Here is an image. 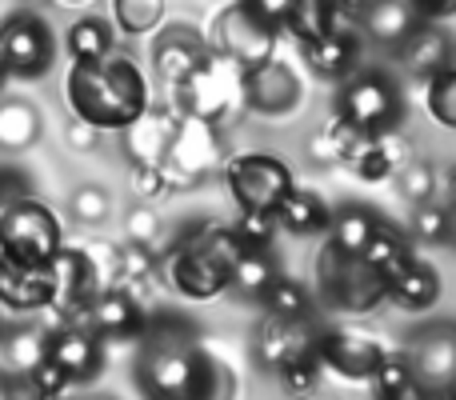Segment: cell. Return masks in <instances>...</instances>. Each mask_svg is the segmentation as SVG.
I'll use <instances>...</instances> for the list:
<instances>
[{
    "mask_svg": "<svg viewBox=\"0 0 456 400\" xmlns=\"http://www.w3.org/2000/svg\"><path fill=\"white\" fill-rule=\"evenodd\" d=\"M452 69H456V64H452Z\"/></svg>",
    "mask_w": 456,
    "mask_h": 400,
    "instance_id": "obj_53",
    "label": "cell"
},
{
    "mask_svg": "<svg viewBox=\"0 0 456 400\" xmlns=\"http://www.w3.org/2000/svg\"><path fill=\"white\" fill-rule=\"evenodd\" d=\"M297 101H300L297 77H292V69L289 64H281L276 56L244 72V104H248V109L284 117V112L297 109Z\"/></svg>",
    "mask_w": 456,
    "mask_h": 400,
    "instance_id": "obj_16",
    "label": "cell"
},
{
    "mask_svg": "<svg viewBox=\"0 0 456 400\" xmlns=\"http://www.w3.org/2000/svg\"><path fill=\"white\" fill-rule=\"evenodd\" d=\"M157 273L168 289L189 297V300H213L228 289V268H221L192 241H181L176 249H168L165 257L157 260Z\"/></svg>",
    "mask_w": 456,
    "mask_h": 400,
    "instance_id": "obj_12",
    "label": "cell"
},
{
    "mask_svg": "<svg viewBox=\"0 0 456 400\" xmlns=\"http://www.w3.org/2000/svg\"><path fill=\"white\" fill-rule=\"evenodd\" d=\"M144 321H149V313L125 289H104L85 313V324L96 337H136L144 329Z\"/></svg>",
    "mask_w": 456,
    "mask_h": 400,
    "instance_id": "obj_19",
    "label": "cell"
},
{
    "mask_svg": "<svg viewBox=\"0 0 456 400\" xmlns=\"http://www.w3.org/2000/svg\"><path fill=\"white\" fill-rule=\"evenodd\" d=\"M281 29H289L297 45H305V48L316 45V40H324L332 32V4H316V0H308V4H289Z\"/></svg>",
    "mask_w": 456,
    "mask_h": 400,
    "instance_id": "obj_29",
    "label": "cell"
},
{
    "mask_svg": "<svg viewBox=\"0 0 456 400\" xmlns=\"http://www.w3.org/2000/svg\"><path fill=\"white\" fill-rule=\"evenodd\" d=\"M224 184L240 212H268L292 192V173L273 152H240L224 165Z\"/></svg>",
    "mask_w": 456,
    "mask_h": 400,
    "instance_id": "obj_7",
    "label": "cell"
},
{
    "mask_svg": "<svg viewBox=\"0 0 456 400\" xmlns=\"http://www.w3.org/2000/svg\"><path fill=\"white\" fill-rule=\"evenodd\" d=\"M372 388H377V400H396L417 388V377H412L409 361H404L401 353H388L385 361L377 364V372H372Z\"/></svg>",
    "mask_w": 456,
    "mask_h": 400,
    "instance_id": "obj_32",
    "label": "cell"
},
{
    "mask_svg": "<svg viewBox=\"0 0 456 400\" xmlns=\"http://www.w3.org/2000/svg\"><path fill=\"white\" fill-rule=\"evenodd\" d=\"M109 208H112V200L101 184H80L77 197H72V212H77L80 220H88V224H93V220H104Z\"/></svg>",
    "mask_w": 456,
    "mask_h": 400,
    "instance_id": "obj_40",
    "label": "cell"
},
{
    "mask_svg": "<svg viewBox=\"0 0 456 400\" xmlns=\"http://www.w3.org/2000/svg\"><path fill=\"white\" fill-rule=\"evenodd\" d=\"M53 64V29L37 12H16L0 24V69L4 77H40Z\"/></svg>",
    "mask_w": 456,
    "mask_h": 400,
    "instance_id": "obj_10",
    "label": "cell"
},
{
    "mask_svg": "<svg viewBox=\"0 0 456 400\" xmlns=\"http://www.w3.org/2000/svg\"><path fill=\"white\" fill-rule=\"evenodd\" d=\"M0 136H4L8 144H24L37 136V117H32L28 109H20V104H12V109L0 112Z\"/></svg>",
    "mask_w": 456,
    "mask_h": 400,
    "instance_id": "obj_41",
    "label": "cell"
},
{
    "mask_svg": "<svg viewBox=\"0 0 456 400\" xmlns=\"http://www.w3.org/2000/svg\"><path fill=\"white\" fill-rule=\"evenodd\" d=\"M449 216H452V212L444 208V204L425 200V204H417V216H412V233H417L420 241H441V244H444V236H449Z\"/></svg>",
    "mask_w": 456,
    "mask_h": 400,
    "instance_id": "obj_37",
    "label": "cell"
},
{
    "mask_svg": "<svg viewBox=\"0 0 456 400\" xmlns=\"http://www.w3.org/2000/svg\"><path fill=\"white\" fill-rule=\"evenodd\" d=\"M313 157L321 160V165H337V160H340V141H337V133H332V128H324V133L313 136Z\"/></svg>",
    "mask_w": 456,
    "mask_h": 400,
    "instance_id": "obj_45",
    "label": "cell"
},
{
    "mask_svg": "<svg viewBox=\"0 0 456 400\" xmlns=\"http://www.w3.org/2000/svg\"><path fill=\"white\" fill-rule=\"evenodd\" d=\"M377 212L361 208V204H348V208H340L337 216H332L329 224V244L324 249L340 252V257H361L364 244L372 241V233H377Z\"/></svg>",
    "mask_w": 456,
    "mask_h": 400,
    "instance_id": "obj_25",
    "label": "cell"
},
{
    "mask_svg": "<svg viewBox=\"0 0 456 400\" xmlns=\"http://www.w3.org/2000/svg\"><path fill=\"white\" fill-rule=\"evenodd\" d=\"M64 101L72 117L88 125L93 133L120 128L125 133L144 109H149V80L133 56L112 48L104 61L93 64H69L64 77Z\"/></svg>",
    "mask_w": 456,
    "mask_h": 400,
    "instance_id": "obj_1",
    "label": "cell"
},
{
    "mask_svg": "<svg viewBox=\"0 0 456 400\" xmlns=\"http://www.w3.org/2000/svg\"><path fill=\"white\" fill-rule=\"evenodd\" d=\"M417 12H420V20H436V16H452L456 12V0H436V4H417Z\"/></svg>",
    "mask_w": 456,
    "mask_h": 400,
    "instance_id": "obj_46",
    "label": "cell"
},
{
    "mask_svg": "<svg viewBox=\"0 0 456 400\" xmlns=\"http://www.w3.org/2000/svg\"><path fill=\"white\" fill-rule=\"evenodd\" d=\"M409 369L417 377V388L425 393H452L456 385V329L452 324H433V329L417 332L409 348Z\"/></svg>",
    "mask_w": 456,
    "mask_h": 400,
    "instance_id": "obj_13",
    "label": "cell"
},
{
    "mask_svg": "<svg viewBox=\"0 0 456 400\" xmlns=\"http://www.w3.org/2000/svg\"><path fill=\"white\" fill-rule=\"evenodd\" d=\"M385 297L404 308H428L441 297V273L425 260L409 257L393 276H385Z\"/></svg>",
    "mask_w": 456,
    "mask_h": 400,
    "instance_id": "obj_21",
    "label": "cell"
},
{
    "mask_svg": "<svg viewBox=\"0 0 456 400\" xmlns=\"http://www.w3.org/2000/svg\"><path fill=\"white\" fill-rule=\"evenodd\" d=\"M404 117V96L396 93L393 80L377 77V72H361L337 93V120L348 125L353 133L380 136L393 133V125Z\"/></svg>",
    "mask_w": 456,
    "mask_h": 400,
    "instance_id": "obj_6",
    "label": "cell"
},
{
    "mask_svg": "<svg viewBox=\"0 0 456 400\" xmlns=\"http://www.w3.org/2000/svg\"><path fill=\"white\" fill-rule=\"evenodd\" d=\"M273 233H276V216H268V212H240V220L232 228L240 249H268Z\"/></svg>",
    "mask_w": 456,
    "mask_h": 400,
    "instance_id": "obj_36",
    "label": "cell"
},
{
    "mask_svg": "<svg viewBox=\"0 0 456 400\" xmlns=\"http://www.w3.org/2000/svg\"><path fill=\"white\" fill-rule=\"evenodd\" d=\"M64 249L61 216L37 197L8 200L0 208V257L20 265H48Z\"/></svg>",
    "mask_w": 456,
    "mask_h": 400,
    "instance_id": "obj_3",
    "label": "cell"
},
{
    "mask_svg": "<svg viewBox=\"0 0 456 400\" xmlns=\"http://www.w3.org/2000/svg\"><path fill=\"white\" fill-rule=\"evenodd\" d=\"M316 273H321V284L329 292L332 305H340L345 313H372L385 297V281L364 265L361 257H340V252L324 249L321 260H316Z\"/></svg>",
    "mask_w": 456,
    "mask_h": 400,
    "instance_id": "obj_8",
    "label": "cell"
},
{
    "mask_svg": "<svg viewBox=\"0 0 456 400\" xmlns=\"http://www.w3.org/2000/svg\"><path fill=\"white\" fill-rule=\"evenodd\" d=\"M112 12H117V24L128 37H144V32H152L160 24L165 4H160V0H120Z\"/></svg>",
    "mask_w": 456,
    "mask_h": 400,
    "instance_id": "obj_33",
    "label": "cell"
},
{
    "mask_svg": "<svg viewBox=\"0 0 456 400\" xmlns=\"http://www.w3.org/2000/svg\"><path fill=\"white\" fill-rule=\"evenodd\" d=\"M444 244H456V212L449 216V236H444Z\"/></svg>",
    "mask_w": 456,
    "mask_h": 400,
    "instance_id": "obj_49",
    "label": "cell"
},
{
    "mask_svg": "<svg viewBox=\"0 0 456 400\" xmlns=\"http://www.w3.org/2000/svg\"><path fill=\"white\" fill-rule=\"evenodd\" d=\"M93 141H96V133L77 120V125H72V144H93Z\"/></svg>",
    "mask_w": 456,
    "mask_h": 400,
    "instance_id": "obj_47",
    "label": "cell"
},
{
    "mask_svg": "<svg viewBox=\"0 0 456 400\" xmlns=\"http://www.w3.org/2000/svg\"><path fill=\"white\" fill-rule=\"evenodd\" d=\"M316 356H321L324 369H332L345 380H372V372L388 356V348L377 332L340 324V329H329L316 337Z\"/></svg>",
    "mask_w": 456,
    "mask_h": 400,
    "instance_id": "obj_11",
    "label": "cell"
},
{
    "mask_svg": "<svg viewBox=\"0 0 456 400\" xmlns=\"http://www.w3.org/2000/svg\"><path fill=\"white\" fill-rule=\"evenodd\" d=\"M181 112L173 109H144L133 125L125 128V149L133 152V168H160L168 157V144L176 136Z\"/></svg>",
    "mask_w": 456,
    "mask_h": 400,
    "instance_id": "obj_15",
    "label": "cell"
},
{
    "mask_svg": "<svg viewBox=\"0 0 456 400\" xmlns=\"http://www.w3.org/2000/svg\"><path fill=\"white\" fill-rule=\"evenodd\" d=\"M356 20L377 37L380 45H404L412 32L420 29V12L409 0H377V4H356Z\"/></svg>",
    "mask_w": 456,
    "mask_h": 400,
    "instance_id": "obj_20",
    "label": "cell"
},
{
    "mask_svg": "<svg viewBox=\"0 0 456 400\" xmlns=\"http://www.w3.org/2000/svg\"><path fill=\"white\" fill-rule=\"evenodd\" d=\"M216 364L192 340L160 337L141 356V393L149 400H213Z\"/></svg>",
    "mask_w": 456,
    "mask_h": 400,
    "instance_id": "obj_2",
    "label": "cell"
},
{
    "mask_svg": "<svg viewBox=\"0 0 456 400\" xmlns=\"http://www.w3.org/2000/svg\"><path fill=\"white\" fill-rule=\"evenodd\" d=\"M133 189L136 197H165L168 184H165V173L160 168H133Z\"/></svg>",
    "mask_w": 456,
    "mask_h": 400,
    "instance_id": "obj_44",
    "label": "cell"
},
{
    "mask_svg": "<svg viewBox=\"0 0 456 400\" xmlns=\"http://www.w3.org/2000/svg\"><path fill=\"white\" fill-rule=\"evenodd\" d=\"M0 85H4V69H0Z\"/></svg>",
    "mask_w": 456,
    "mask_h": 400,
    "instance_id": "obj_52",
    "label": "cell"
},
{
    "mask_svg": "<svg viewBox=\"0 0 456 400\" xmlns=\"http://www.w3.org/2000/svg\"><path fill=\"white\" fill-rule=\"evenodd\" d=\"M305 56H308V64H313L321 77H340V72H348L353 69V61H356V40L340 37V32H329L324 40L308 45Z\"/></svg>",
    "mask_w": 456,
    "mask_h": 400,
    "instance_id": "obj_30",
    "label": "cell"
},
{
    "mask_svg": "<svg viewBox=\"0 0 456 400\" xmlns=\"http://www.w3.org/2000/svg\"><path fill=\"white\" fill-rule=\"evenodd\" d=\"M433 184H436V173H433V165H425V160H412V165L401 173V192L412 204L433 200Z\"/></svg>",
    "mask_w": 456,
    "mask_h": 400,
    "instance_id": "obj_39",
    "label": "cell"
},
{
    "mask_svg": "<svg viewBox=\"0 0 456 400\" xmlns=\"http://www.w3.org/2000/svg\"><path fill=\"white\" fill-rule=\"evenodd\" d=\"M216 157H221V133H216V125L197 120V117H181L173 144H168V157H165V165H160L165 184L192 189V184L216 165Z\"/></svg>",
    "mask_w": 456,
    "mask_h": 400,
    "instance_id": "obj_9",
    "label": "cell"
},
{
    "mask_svg": "<svg viewBox=\"0 0 456 400\" xmlns=\"http://www.w3.org/2000/svg\"><path fill=\"white\" fill-rule=\"evenodd\" d=\"M32 400H64L61 393H32Z\"/></svg>",
    "mask_w": 456,
    "mask_h": 400,
    "instance_id": "obj_50",
    "label": "cell"
},
{
    "mask_svg": "<svg viewBox=\"0 0 456 400\" xmlns=\"http://www.w3.org/2000/svg\"><path fill=\"white\" fill-rule=\"evenodd\" d=\"M396 400H441L436 393H425V388H412V393H404V396H396Z\"/></svg>",
    "mask_w": 456,
    "mask_h": 400,
    "instance_id": "obj_48",
    "label": "cell"
},
{
    "mask_svg": "<svg viewBox=\"0 0 456 400\" xmlns=\"http://www.w3.org/2000/svg\"><path fill=\"white\" fill-rule=\"evenodd\" d=\"M128 236H133L136 249H152V241L160 236V216L152 208L128 212Z\"/></svg>",
    "mask_w": 456,
    "mask_h": 400,
    "instance_id": "obj_42",
    "label": "cell"
},
{
    "mask_svg": "<svg viewBox=\"0 0 456 400\" xmlns=\"http://www.w3.org/2000/svg\"><path fill=\"white\" fill-rule=\"evenodd\" d=\"M428 112H433L436 125L456 128V69H444L441 77L428 80Z\"/></svg>",
    "mask_w": 456,
    "mask_h": 400,
    "instance_id": "obj_34",
    "label": "cell"
},
{
    "mask_svg": "<svg viewBox=\"0 0 456 400\" xmlns=\"http://www.w3.org/2000/svg\"><path fill=\"white\" fill-rule=\"evenodd\" d=\"M53 300V276L48 265H20L0 257V305L12 313H37Z\"/></svg>",
    "mask_w": 456,
    "mask_h": 400,
    "instance_id": "obj_17",
    "label": "cell"
},
{
    "mask_svg": "<svg viewBox=\"0 0 456 400\" xmlns=\"http://www.w3.org/2000/svg\"><path fill=\"white\" fill-rule=\"evenodd\" d=\"M276 276H281V273H276L268 249H244L240 257H236V265L228 268V284H236V289L248 292V297H260V292H265Z\"/></svg>",
    "mask_w": 456,
    "mask_h": 400,
    "instance_id": "obj_28",
    "label": "cell"
},
{
    "mask_svg": "<svg viewBox=\"0 0 456 400\" xmlns=\"http://www.w3.org/2000/svg\"><path fill=\"white\" fill-rule=\"evenodd\" d=\"M321 356H316V348L313 353H305V356H292L289 364L281 369V380H284V388H289L292 396H308L316 388V380H321Z\"/></svg>",
    "mask_w": 456,
    "mask_h": 400,
    "instance_id": "obj_35",
    "label": "cell"
},
{
    "mask_svg": "<svg viewBox=\"0 0 456 400\" xmlns=\"http://www.w3.org/2000/svg\"><path fill=\"white\" fill-rule=\"evenodd\" d=\"M205 56H208V48H205V40H200L197 32L176 29V32H168V37L160 40V48H157V72L168 80V85L181 88L184 80H189L192 72L205 64Z\"/></svg>",
    "mask_w": 456,
    "mask_h": 400,
    "instance_id": "obj_22",
    "label": "cell"
},
{
    "mask_svg": "<svg viewBox=\"0 0 456 400\" xmlns=\"http://www.w3.org/2000/svg\"><path fill=\"white\" fill-rule=\"evenodd\" d=\"M45 345H48V337H40V332H20V337H12V345H8L12 369L20 372V377H28V372L45 361Z\"/></svg>",
    "mask_w": 456,
    "mask_h": 400,
    "instance_id": "obj_38",
    "label": "cell"
},
{
    "mask_svg": "<svg viewBox=\"0 0 456 400\" xmlns=\"http://www.w3.org/2000/svg\"><path fill=\"white\" fill-rule=\"evenodd\" d=\"M401 53H404V64L425 80H433V77H441L444 69H452L449 37H444L436 24H420V29L401 45Z\"/></svg>",
    "mask_w": 456,
    "mask_h": 400,
    "instance_id": "obj_23",
    "label": "cell"
},
{
    "mask_svg": "<svg viewBox=\"0 0 456 400\" xmlns=\"http://www.w3.org/2000/svg\"><path fill=\"white\" fill-rule=\"evenodd\" d=\"M45 361H53L56 369L69 377V385L77 380H93L101 369V337L88 324H64L48 337L45 345Z\"/></svg>",
    "mask_w": 456,
    "mask_h": 400,
    "instance_id": "obj_14",
    "label": "cell"
},
{
    "mask_svg": "<svg viewBox=\"0 0 456 400\" xmlns=\"http://www.w3.org/2000/svg\"><path fill=\"white\" fill-rule=\"evenodd\" d=\"M28 385H32V393H61V396L69 393V377H64L53 361H40L37 369L28 372Z\"/></svg>",
    "mask_w": 456,
    "mask_h": 400,
    "instance_id": "obj_43",
    "label": "cell"
},
{
    "mask_svg": "<svg viewBox=\"0 0 456 400\" xmlns=\"http://www.w3.org/2000/svg\"><path fill=\"white\" fill-rule=\"evenodd\" d=\"M273 216H276V228H289L297 236H316L332 224L329 204L316 197V192H300V189H292L289 197L276 204Z\"/></svg>",
    "mask_w": 456,
    "mask_h": 400,
    "instance_id": "obj_24",
    "label": "cell"
},
{
    "mask_svg": "<svg viewBox=\"0 0 456 400\" xmlns=\"http://www.w3.org/2000/svg\"><path fill=\"white\" fill-rule=\"evenodd\" d=\"M409 257H412V249L404 244V236L393 233V228H385V224H377L372 241L364 244V252H361V260L380 276V281H385V276H393Z\"/></svg>",
    "mask_w": 456,
    "mask_h": 400,
    "instance_id": "obj_27",
    "label": "cell"
},
{
    "mask_svg": "<svg viewBox=\"0 0 456 400\" xmlns=\"http://www.w3.org/2000/svg\"><path fill=\"white\" fill-rule=\"evenodd\" d=\"M112 53V24L101 16H80L69 29V56L72 64H93Z\"/></svg>",
    "mask_w": 456,
    "mask_h": 400,
    "instance_id": "obj_26",
    "label": "cell"
},
{
    "mask_svg": "<svg viewBox=\"0 0 456 400\" xmlns=\"http://www.w3.org/2000/svg\"><path fill=\"white\" fill-rule=\"evenodd\" d=\"M260 300H265L268 316H276V321H308V292L297 281H289V276H276L260 292Z\"/></svg>",
    "mask_w": 456,
    "mask_h": 400,
    "instance_id": "obj_31",
    "label": "cell"
},
{
    "mask_svg": "<svg viewBox=\"0 0 456 400\" xmlns=\"http://www.w3.org/2000/svg\"><path fill=\"white\" fill-rule=\"evenodd\" d=\"M313 348H316V337L308 329V321H276V316H265L260 337H256V353L265 369L281 372L292 356H305Z\"/></svg>",
    "mask_w": 456,
    "mask_h": 400,
    "instance_id": "obj_18",
    "label": "cell"
},
{
    "mask_svg": "<svg viewBox=\"0 0 456 400\" xmlns=\"http://www.w3.org/2000/svg\"><path fill=\"white\" fill-rule=\"evenodd\" d=\"M236 109H244V69L221 53H208L205 64L181 85V109L176 112L216 125Z\"/></svg>",
    "mask_w": 456,
    "mask_h": 400,
    "instance_id": "obj_5",
    "label": "cell"
},
{
    "mask_svg": "<svg viewBox=\"0 0 456 400\" xmlns=\"http://www.w3.org/2000/svg\"><path fill=\"white\" fill-rule=\"evenodd\" d=\"M449 197H452V204H456V168L449 173Z\"/></svg>",
    "mask_w": 456,
    "mask_h": 400,
    "instance_id": "obj_51",
    "label": "cell"
},
{
    "mask_svg": "<svg viewBox=\"0 0 456 400\" xmlns=\"http://www.w3.org/2000/svg\"><path fill=\"white\" fill-rule=\"evenodd\" d=\"M284 12H289V4H265V0L228 8V16L221 20V29H216V53L236 61L244 72L273 61L276 29L284 24Z\"/></svg>",
    "mask_w": 456,
    "mask_h": 400,
    "instance_id": "obj_4",
    "label": "cell"
}]
</instances>
